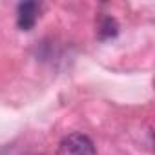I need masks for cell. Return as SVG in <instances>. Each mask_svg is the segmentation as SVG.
I'll list each match as a JSON object with an SVG mask.
<instances>
[{
  "label": "cell",
  "mask_w": 155,
  "mask_h": 155,
  "mask_svg": "<svg viewBox=\"0 0 155 155\" xmlns=\"http://www.w3.org/2000/svg\"><path fill=\"white\" fill-rule=\"evenodd\" d=\"M38 13H40V6L37 2H22V4H18V11H17L18 28L22 31L33 29V26L38 20Z\"/></svg>",
  "instance_id": "obj_2"
},
{
  "label": "cell",
  "mask_w": 155,
  "mask_h": 155,
  "mask_svg": "<svg viewBox=\"0 0 155 155\" xmlns=\"http://www.w3.org/2000/svg\"><path fill=\"white\" fill-rule=\"evenodd\" d=\"M117 33H119V26H117L115 18H111V17L101 18V22H99V26H97V35H99L101 40L113 38Z\"/></svg>",
  "instance_id": "obj_3"
},
{
  "label": "cell",
  "mask_w": 155,
  "mask_h": 155,
  "mask_svg": "<svg viewBox=\"0 0 155 155\" xmlns=\"http://www.w3.org/2000/svg\"><path fill=\"white\" fill-rule=\"evenodd\" d=\"M57 155H97V150L90 137L82 133H71L62 139Z\"/></svg>",
  "instance_id": "obj_1"
}]
</instances>
